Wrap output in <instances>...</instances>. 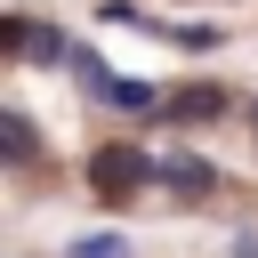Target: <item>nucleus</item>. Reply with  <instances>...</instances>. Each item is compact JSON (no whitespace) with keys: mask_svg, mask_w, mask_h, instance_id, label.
<instances>
[{"mask_svg":"<svg viewBox=\"0 0 258 258\" xmlns=\"http://www.w3.org/2000/svg\"><path fill=\"white\" fill-rule=\"evenodd\" d=\"M0 48L8 56H32V64H64L73 56L64 24H32V16H0Z\"/></svg>","mask_w":258,"mask_h":258,"instance_id":"2","label":"nucleus"},{"mask_svg":"<svg viewBox=\"0 0 258 258\" xmlns=\"http://www.w3.org/2000/svg\"><path fill=\"white\" fill-rule=\"evenodd\" d=\"M161 185H169L177 202H202V194L218 185V169H210L202 153H169V161H161Z\"/></svg>","mask_w":258,"mask_h":258,"instance_id":"3","label":"nucleus"},{"mask_svg":"<svg viewBox=\"0 0 258 258\" xmlns=\"http://www.w3.org/2000/svg\"><path fill=\"white\" fill-rule=\"evenodd\" d=\"M64 258H129V242H121V234H81Z\"/></svg>","mask_w":258,"mask_h":258,"instance_id":"9","label":"nucleus"},{"mask_svg":"<svg viewBox=\"0 0 258 258\" xmlns=\"http://www.w3.org/2000/svg\"><path fill=\"white\" fill-rule=\"evenodd\" d=\"M0 161H16V169H24V161H40V137H32V121H24L16 105L0 113Z\"/></svg>","mask_w":258,"mask_h":258,"instance_id":"5","label":"nucleus"},{"mask_svg":"<svg viewBox=\"0 0 258 258\" xmlns=\"http://www.w3.org/2000/svg\"><path fill=\"white\" fill-rule=\"evenodd\" d=\"M64 64H73V73H81V89H89V97H97V89H105V81H113V73H105V64H97V48H81V40H73V56H64Z\"/></svg>","mask_w":258,"mask_h":258,"instance_id":"8","label":"nucleus"},{"mask_svg":"<svg viewBox=\"0 0 258 258\" xmlns=\"http://www.w3.org/2000/svg\"><path fill=\"white\" fill-rule=\"evenodd\" d=\"M153 177H161V161H153L145 145H97V153H89V185H97L105 202H129V194L153 185Z\"/></svg>","mask_w":258,"mask_h":258,"instance_id":"1","label":"nucleus"},{"mask_svg":"<svg viewBox=\"0 0 258 258\" xmlns=\"http://www.w3.org/2000/svg\"><path fill=\"white\" fill-rule=\"evenodd\" d=\"M97 16H105V24H121V32H161V24H153V16L137 8V0H105Z\"/></svg>","mask_w":258,"mask_h":258,"instance_id":"7","label":"nucleus"},{"mask_svg":"<svg viewBox=\"0 0 258 258\" xmlns=\"http://www.w3.org/2000/svg\"><path fill=\"white\" fill-rule=\"evenodd\" d=\"M97 97H105L113 113H161V89H153V81H137V73H113Z\"/></svg>","mask_w":258,"mask_h":258,"instance_id":"4","label":"nucleus"},{"mask_svg":"<svg viewBox=\"0 0 258 258\" xmlns=\"http://www.w3.org/2000/svg\"><path fill=\"white\" fill-rule=\"evenodd\" d=\"M169 113L177 121H210V113H226V97L218 89H185V97H169Z\"/></svg>","mask_w":258,"mask_h":258,"instance_id":"6","label":"nucleus"},{"mask_svg":"<svg viewBox=\"0 0 258 258\" xmlns=\"http://www.w3.org/2000/svg\"><path fill=\"white\" fill-rule=\"evenodd\" d=\"M250 129H258V105H250Z\"/></svg>","mask_w":258,"mask_h":258,"instance_id":"10","label":"nucleus"}]
</instances>
